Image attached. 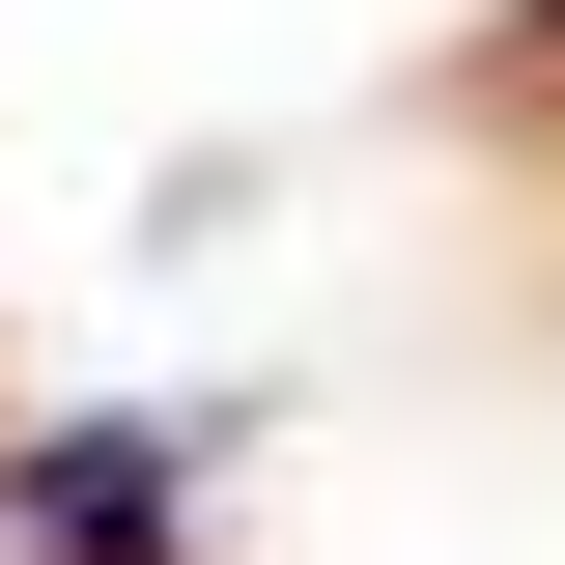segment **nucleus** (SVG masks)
<instances>
[{
  "label": "nucleus",
  "instance_id": "1",
  "mask_svg": "<svg viewBox=\"0 0 565 565\" xmlns=\"http://www.w3.org/2000/svg\"><path fill=\"white\" fill-rule=\"evenodd\" d=\"M0 509H29V565H170V424H29Z\"/></svg>",
  "mask_w": 565,
  "mask_h": 565
},
{
  "label": "nucleus",
  "instance_id": "2",
  "mask_svg": "<svg viewBox=\"0 0 565 565\" xmlns=\"http://www.w3.org/2000/svg\"><path fill=\"white\" fill-rule=\"evenodd\" d=\"M509 57H565V0H509Z\"/></svg>",
  "mask_w": 565,
  "mask_h": 565
}]
</instances>
